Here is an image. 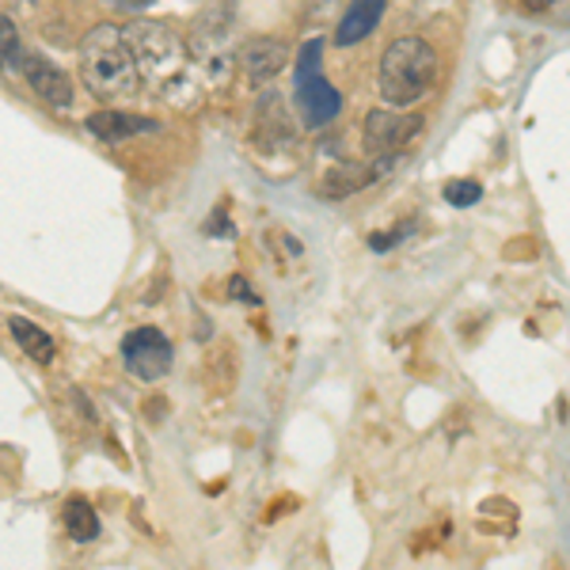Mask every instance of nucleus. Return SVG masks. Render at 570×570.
Wrapping results in <instances>:
<instances>
[{
    "instance_id": "nucleus-18",
    "label": "nucleus",
    "mask_w": 570,
    "mask_h": 570,
    "mask_svg": "<svg viewBox=\"0 0 570 570\" xmlns=\"http://www.w3.org/2000/svg\"><path fill=\"white\" fill-rule=\"evenodd\" d=\"M525 8H532V12H544V8H551L556 0H521Z\"/></svg>"
},
{
    "instance_id": "nucleus-10",
    "label": "nucleus",
    "mask_w": 570,
    "mask_h": 570,
    "mask_svg": "<svg viewBox=\"0 0 570 570\" xmlns=\"http://www.w3.org/2000/svg\"><path fill=\"white\" fill-rule=\"evenodd\" d=\"M384 8H389V0H351L346 16L338 20L335 42L338 46H357L362 39H370V35L376 31V23H381Z\"/></svg>"
},
{
    "instance_id": "nucleus-5",
    "label": "nucleus",
    "mask_w": 570,
    "mask_h": 570,
    "mask_svg": "<svg viewBox=\"0 0 570 570\" xmlns=\"http://www.w3.org/2000/svg\"><path fill=\"white\" fill-rule=\"evenodd\" d=\"M422 130V118L419 115H403V110H370L365 115V149L370 156H389V153H400L407 149L411 141L419 137Z\"/></svg>"
},
{
    "instance_id": "nucleus-7",
    "label": "nucleus",
    "mask_w": 570,
    "mask_h": 570,
    "mask_svg": "<svg viewBox=\"0 0 570 570\" xmlns=\"http://www.w3.org/2000/svg\"><path fill=\"white\" fill-rule=\"evenodd\" d=\"M20 77H23L35 91H39V96H42L50 107H58V110H69V107H72V80H69L58 66H53V61L39 58V53H23Z\"/></svg>"
},
{
    "instance_id": "nucleus-9",
    "label": "nucleus",
    "mask_w": 570,
    "mask_h": 570,
    "mask_svg": "<svg viewBox=\"0 0 570 570\" xmlns=\"http://www.w3.org/2000/svg\"><path fill=\"white\" fill-rule=\"evenodd\" d=\"M156 130H160V122L141 118V115H126V110H96V115L88 118V134L107 145L130 141L137 134H156Z\"/></svg>"
},
{
    "instance_id": "nucleus-11",
    "label": "nucleus",
    "mask_w": 570,
    "mask_h": 570,
    "mask_svg": "<svg viewBox=\"0 0 570 570\" xmlns=\"http://www.w3.org/2000/svg\"><path fill=\"white\" fill-rule=\"evenodd\" d=\"M8 331H12V338L20 343V351L27 357H35V362H42V365L53 362V338L46 335L39 324H31L27 316H12L8 320Z\"/></svg>"
},
{
    "instance_id": "nucleus-14",
    "label": "nucleus",
    "mask_w": 570,
    "mask_h": 570,
    "mask_svg": "<svg viewBox=\"0 0 570 570\" xmlns=\"http://www.w3.org/2000/svg\"><path fill=\"white\" fill-rule=\"evenodd\" d=\"M480 198H483L480 183H472V179H449L445 183V202H449V206L468 209V206H475Z\"/></svg>"
},
{
    "instance_id": "nucleus-4",
    "label": "nucleus",
    "mask_w": 570,
    "mask_h": 570,
    "mask_svg": "<svg viewBox=\"0 0 570 570\" xmlns=\"http://www.w3.org/2000/svg\"><path fill=\"white\" fill-rule=\"evenodd\" d=\"M171 362H176V351H171L164 331L137 327L122 338V365L137 381H160V376H168Z\"/></svg>"
},
{
    "instance_id": "nucleus-15",
    "label": "nucleus",
    "mask_w": 570,
    "mask_h": 570,
    "mask_svg": "<svg viewBox=\"0 0 570 570\" xmlns=\"http://www.w3.org/2000/svg\"><path fill=\"white\" fill-rule=\"evenodd\" d=\"M407 236H411V225H395L389 236L376 233L373 240H370V247H373V252H389V247H395L400 240H407Z\"/></svg>"
},
{
    "instance_id": "nucleus-8",
    "label": "nucleus",
    "mask_w": 570,
    "mask_h": 570,
    "mask_svg": "<svg viewBox=\"0 0 570 570\" xmlns=\"http://www.w3.org/2000/svg\"><path fill=\"white\" fill-rule=\"evenodd\" d=\"M289 61V50L278 39H247L240 46V69L252 85H263V80L278 77Z\"/></svg>"
},
{
    "instance_id": "nucleus-13",
    "label": "nucleus",
    "mask_w": 570,
    "mask_h": 570,
    "mask_svg": "<svg viewBox=\"0 0 570 570\" xmlns=\"http://www.w3.org/2000/svg\"><path fill=\"white\" fill-rule=\"evenodd\" d=\"M0 35H4V69L8 72H20V61H23V42H20V35H16V23H12V16H0Z\"/></svg>"
},
{
    "instance_id": "nucleus-12",
    "label": "nucleus",
    "mask_w": 570,
    "mask_h": 570,
    "mask_svg": "<svg viewBox=\"0 0 570 570\" xmlns=\"http://www.w3.org/2000/svg\"><path fill=\"white\" fill-rule=\"evenodd\" d=\"M66 529H69V537L77 540V544H88V540H96L99 537L96 510H91L85 499H69L66 502Z\"/></svg>"
},
{
    "instance_id": "nucleus-16",
    "label": "nucleus",
    "mask_w": 570,
    "mask_h": 570,
    "mask_svg": "<svg viewBox=\"0 0 570 570\" xmlns=\"http://www.w3.org/2000/svg\"><path fill=\"white\" fill-rule=\"evenodd\" d=\"M115 8H122V12H145V8L153 4V0H110Z\"/></svg>"
},
{
    "instance_id": "nucleus-2",
    "label": "nucleus",
    "mask_w": 570,
    "mask_h": 570,
    "mask_svg": "<svg viewBox=\"0 0 570 570\" xmlns=\"http://www.w3.org/2000/svg\"><path fill=\"white\" fill-rule=\"evenodd\" d=\"M438 77V53L434 46L419 35H403L395 39L381 58L376 69V91H381L384 104L392 107H411L434 88Z\"/></svg>"
},
{
    "instance_id": "nucleus-17",
    "label": "nucleus",
    "mask_w": 570,
    "mask_h": 570,
    "mask_svg": "<svg viewBox=\"0 0 570 570\" xmlns=\"http://www.w3.org/2000/svg\"><path fill=\"white\" fill-rule=\"evenodd\" d=\"M233 289H236V297H240V301H247V305H255V297H252V293H247L244 278H233Z\"/></svg>"
},
{
    "instance_id": "nucleus-1",
    "label": "nucleus",
    "mask_w": 570,
    "mask_h": 570,
    "mask_svg": "<svg viewBox=\"0 0 570 570\" xmlns=\"http://www.w3.org/2000/svg\"><path fill=\"white\" fill-rule=\"evenodd\" d=\"M80 80L104 104H122V99H134L141 91L145 77L137 69L122 27L104 23L85 35V42H80Z\"/></svg>"
},
{
    "instance_id": "nucleus-6",
    "label": "nucleus",
    "mask_w": 570,
    "mask_h": 570,
    "mask_svg": "<svg viewBox=\"0 0 570 570\" xmlns=\"http://www.w3.org/2000/svg\"><path fill=\"white\" fill-rule=\"evenodd\" d=\"M293 96H297V110L305 118L308 130H320L331 118L343 110V96L327 85L324 72H312V77H297L293 80Z\"/></svg>"
},
{
    "instance_id": "nucleus-3",
    "label": "nucleus",
    "mask_w": 570,
    "mask_h": 570,
    "mask_svg": "<svg viewBox=\"0 0 570 570\" xmlns=\"http://www.w3.org/2000/svg\"><path fill=\"white\" fill-rule=\"evenodd\" d=\"M126 42H130L137 69H141L145 80H168L179 77V69L187 66V46L176 31H168L164 23L153 20H134L122 27Z\"/></svg>"
}]
</instances>
